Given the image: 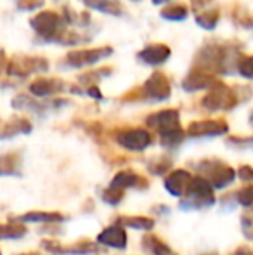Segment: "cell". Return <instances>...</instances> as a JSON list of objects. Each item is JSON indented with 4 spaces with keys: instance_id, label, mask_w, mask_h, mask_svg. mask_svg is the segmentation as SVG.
<instances>
[{
    "instance_id": "8992f818",
    "label": "cell",
    "mask_w": 253,
    "mask_h": 255,
    "mask_svg": "<svg viewBox=\"0 0 253 255\" xmlns=\"http://www.w3.org/2000/svg\"><path fill=\"white\" fill-rule=\"evenodd\" d=\"M227 124L222 120H203V122H192L187 128V134L192 137H215L227 132Z\"/></svg>"
},
{
    "instance_id": "d6a6232c",
    "label": "cell",
    "mask_w": 253,
    "mask_h": 255,
    "mask_svg": "<svg viewBox=\"0 0 253 255\" xmlns=\"http://www.w3.org/2000/svg\"><path fill=\"white\" fill-rule=\"evenodd\" d=\"M0 255H2V254H0Z\"/></svg>"
},
{
    "instance_id": "7a4b0ae2",
    "label": "cell",
    "mask_w": 253,
    "mask_h": 255,
    "mask_svg": "<svg viewBox=\"0 0 253 255\" xmlns=\"http://www.w3.org/2000/svg\"><path fill=\"white\" fill-rule=\"evenodd\" d=\"M213 203H215L213 186L201 175H194L186 195L182 196L180 208H184V210H203V208H210Z\"/></svg>"
},
{
    "instance_id": "7c38bea8",
    "label": "cell",
    "mask_w": 253,
    "mask_h": 255,
    "mask_svg": "<svg viewBox=\"0 0 253 255\" xmlns=\"http://www.w3.org/2000/svg\"><path fill=\"white\" fill-rule=\"evenodd\" d=\"M111 51L109 49H102V51H78V52H73L68 56V61L75 66H82V64H90V63H95L99 61L102 56L109 54Z\"/></svg>"
},
{
    "instance_id": "83f0119b",
    "label": "cell",
    "mask_w": 253,
    "mask_h": 255,
    "mask_svg": "<svg viewBox=\"0 0 253 255\" xmlns=\"http://www.w3.org/2000/svg\"><path fill=\"white\" fill-rule=\"evenodd\" d=\"M241 73L245 75V77H253V57H250V59H247L243 64H241Z\"/></svg>"
},
{
    "instance_id": "7402d4cb",
    "label": "cell",
    "mask_w": 253,
    "mask_h": 255,
    "mask_svg": "<svg viewBox=\"0 0 253 255\" xmlns=\"http://www.w3.org/2000/svg\"><path fill=\"white\" fill-rule=\"evenodd\" d=\"M123 196H125V191L118 188H113V186H109V188L102 193V200L109 205H118L123 200Z\"/></svg>"
},
{
    "instance_id": "ac0fdd59",
    "label": "cell",
    "mask_w": 253,
    "mask_h": 255,
    "mask_svg": "<svg viewBox=\"0 0 253 255\" xmlns=\"http://www.w3.org/2000/svg\"><path fill=\"white\" fill-rule=\"evenodd\" d=\"M59 89L58 82H52V80H38L35 82L33 85L30 87V91L33 92L35 96H49L52 92H56Z\"/></svg>"
},
{
    "instance_id": "30bf717a",
    "label": "cell",
    "mask_w": 253,
    "mask_h": 255,
    "mask_svg": "<svg viewBox=\"0 0 253 255\" xmlns=\"http://www.w3.org/2000/svg\"><path fill=\"white\" fill-rule=\"evenodd\" d=\"M113 188H118V189H123L125 191L127 188H137V186H141V188H146L148 186V181H146L144 177H141V175L134 174V172L130 170H122L118 172V174L113 177L111 184Z\"/></svg>"
},
{
    "instance_id": "8fae6325",
    "label": "cell",
    "mask_w": 253,
    "mask_h": 255,
    "mask_svg": "<svg viewBox=\"0 0 253 255\" xmlns=\"http://www.w3.org/2000/svg\"><path fill=\"white\" fill-rule=\"evenodd\" d=\"M146 92L153 99H167L170 94V85L162 73H155L146 84Z\"/></svg>"
},
{
    "instance_id": "6da1fadb",
    "label": "cell",
    "mask_w": 253,
    "mask_h": 255,
    "mask_svg": "<svg viewBox=\"0 0 253 255\" xmlns=\"http://www.w3.org/2000/svg\"><path fill=\"white\" fill-rule=\"evenodd\" d=\"M148 125L155 127L162 134L163 146H177L180 144L184 134L180 130V122H179V111L175 110H167L155 113L148 118Z\"/></svg>"
},
{
    "instance_id": "484cf974",
    "label": "cell",
    "mask_w": 253,
    "mask_h": 255,
    "mask_svg": "<svg viewBox=\"0 0 253 255\" xmlns=\"http://www.w3.org/2000/svg\"><path fill=\"white\" fill-rule=\"evenodd\" d=\"M229 146H234V148H241V149H253V137H247V139L231 137L229 139Z\"/></svg>"
},
{
    "instance_id": "9c48e42d",
    "label": "cell",
    "mask_w": 253,
    "mask_h": 255,
    "mask_svg": "<svg viewBox=\"0 0 253 255\" xmlns=\"http://www.w3.org/2000/svg\"><path fill=\"white\" fill-rule=\"evenodd\" d=\"M33 28L44 37H51L56 33V30L59 28V19L54 12H40L38 16H35L31 19Z\"/></svg>"
},
{
    "instance_id": "4dcf8cb0",
    "label": "cell",
    "mask_w": 253,
    "mask_h": 255,
    "mask_svg": "<svg viewBox=\"0 0 253 255\" xmlns=\"http://www.w3.org/2000/svg\"><path fill=\"white\" fill-rule=\"evenodd\" d=\"M160 2H163V0H155V3H160Z\"/></svg>"
},
{
    "instance_id": "4316f807",
    "label": "cell",
    "mask_w": 253,
    "mask_h": 255,
    "mask_svg": "<svg viewBox=\"0 0 253 255\" xmlns=\"http://www.w3.org/2000/svg\"><path fill=\"white\" fill-rule=\"evenodd\" d=\"M215 19H217V14H208V16H199L198 17V23L201 24V26H208V28H212L213 24H215Z\"/></svg>"
},
{
    "instance_id": "f1b7e54d",
    "label": "cell",
    "mask_w": 253,
    "mask_h": 255,
    "mask_svg": "<svg viewBox=\"0 0 253 255\" xmlns=\"http://www.w3.org/2000/svg\"><path fill=\"white\" fill-rule=\"evenodd\" d=\"M227 255H253V250L250 249V247H247V245H241V247H238L236 250H233V252L227 254Z\"/></svg>"
},
{
    "instance_id": "44dd1931",
    "label": "cell",
    "mask_w": 253,
    "mask_h": 255,
    "mask_svg": "<svg viewBox=\"0 0 253 255\" xmlns=\"http://www.w3.org/2000/svg\"><path fill=\"white\" fill-rule=\"evenodd\" d=\"M241 231H243L245 238L252 240L253 242V207L247 208V210L241 214Z\"/></svg>"
},
{
    "instance_id": "277c9868",
    "label": "cell",
    "mask_w": 253,
    "mask_h": 255,
    "mask_svg": "<svg viewBox=\"0 0 253 255\" xmlns=\"http://www.w3.org/2000/svg\"><path fill=\"white\" fill-rule=\"evenodd\" d=\"M116 141L120 146L130 151H144L151 144V134L144 128H128L116 135Z\"/></svg>"
},
{
    "instance_id": "2e32d148",
    "label": "cell",
    "mask_w": 253,
    "mask_h": 255,
    "mask_svg": "<svg viewBox=\"0 0 253 255\" xmlns=\"http://www.w3.org/2000/svg\"><path fill=\"white\" fill-rule=\"evenodd\" d=\"M26 235V226L17 224H0V240H19Z\"/></svg>"
},
{
    "instance_id": "d6986e66",
    "label": "cell",
    "mask_w": 253,
    "mask_h": 255,
    "mask_svg": "<svg viewBox=\"0 0 253 255\" xmlns=\"http://www.w3.org/2000/svg\"><path fill=\"white\" fill-rule=\"evenodd\" d=\"M19 168V160L14 154H3L0 158V175H12Z\"/></svg>"
},
{
    "instance_id": "3957f363",
    "label": "cell",
    "mask_w": 253,
    "mask_h": 255,
    "mask_svg": "<svg viewBox=\"0 0 253 255\" xmlns=\"http://www.w3.org/2000/svg\"><path fill=\"white\" fill-rule=\"evenodd\" d=\"M198 172L213 186V189H224L236 181V170L220 160H203L198 165Z\"/></svg>"
},
{
    "instance_id": "5b68a950",
    "label": "cell",
    "mask_w": 253,
    "mask_h": 255,
    "mask_svg": "<svg viewBox=\"0 0 253 255\" xmlns=\"http://www.w3.org/2000/svg\"><path fill=\"white\" fill-rule=\"evenodd\" d=\"M191 181H192V174L189 170H186V168H177V170H172L165 177V189L172 196L182 198V196L186 195L187 188H189Z\"/></svg>"
},
{
    "instance_id": "4fadbf2b",
    "label": "cell",
    "mask_w": 253,
    "mask_h": 255,
    "mask_svg": "<svg viewBox=\"0 0 253 255\" xmlns=\"http://www.w3.org/2000/svg\"><path fill=\"white\" fill-rule=\"evenodd\" d=\"M19 221L23 222H44V224H54V222H63L64 215L59 212H28L21 215Z\"/></svg>"
},
{
    "instance_id": "ffe728a7",
    "label": "cell",
    "mask_w": 253,
    "mask_h": 255,
    "mask_svg": "<svg viewBox=\"0 0 253 255\" xmlns=\"http://www.w3.org/2000/svg\"><path fill=\"white\" fill-rule=\"evenodd\" d=\"M234 196H236L238 205H241V207H245V208H252L253 207V184H247V186H243V188H240L234 193Z\"/></svg>"
},
{
    "instance_id": "1f68e13d",
    "label": "cell",
    "mask_w": 253,
    "mask_h": 255,
    "mask_svg": "<svg viewBox=\"0 0 253 255\" xmlns=\"http://www.w3.org/2000/svg\"><path fill=\"white\" fill-rule=\"evenodd\" d=\"M203 255H215V254H203Z\"/></svg>"
},
{
    "instance_id": "52a82bcc",
    "label": "cell",
    "mask_w": 253,
    "mask_h": 255,
    "mask_svg": "<svg viewBox=\"0 0 253 255\" xmlns=\"http://www.w3.org/2000/svg\"><path fill=\"white\" fill-rule=\"evenodd\" d=\"M127 231L122 224H111L106 229H102L97 236V242L101 245H106L109 249L123 250L127 249Z\"/></svg>"
},
{
    "instance_id": "e0dca14e",
    "label": "cell",
    "mask_w": 253,
    "mask_h": 255,
    "mask_svg": "<svg viewBox=\"0 0 253 255\" xmlns=\"http://www.w3.org/2000/svg\"><path fill=\"white\" fill-rule=\"evenodd\" d=\"M122 226L123 228H132V229H141V231H149V229H153V226H155V221L149 217H135V215H132V217H123L122 219Z\"/></svg>"
},
{
    "instance_id": "d4e9b609",
    "label": "cell",
    "mask_w": 253,
    "mask_h": 255,
    "mask_svg": "<svg viewBox=\"0 0 253 255\" xmlns=\"http://www.w3.org/2000/svg\"><path fill=\"white\" fill-rule=\"evenodd\" d=\"M238 177L241 179V182L253 184V167H250V165H241L238 168Z\"/></svg>"
},
{
    "instance_id": "f546056e",
    "label": "cell",
    "mask_w": 253,
    "mask_h": 255,
    "mask_svg": "<svg viewBox=\"0 0 253 255\" xmlns=\"http://www.w3.org/2000/svg\"><path fill=\"white\" fill-rule=\"evenodd\" d=\"M21 255H40V254H31L30 252V254H21Z\"/></svg>"
},
{
    "instance_id": "9a60e30c",
    "label": "cell",
    "mask_w": 253,
    "mask_h": 255,
    "mask_svg": "<svg viewBox=\"0 0 253 255\" xmlns=\"http://www.w3.org/2000/svg\"><path fill=\"white\" fill-rule=\"evenodd\" d=\"M169 47H165V45H151V47L144 49V51L141 52V59H144L148 64H160L163 63V61L169 57Z\"/></svg>"
},
{
    "instance_id": "cb8c5ba5",
    "label": "cell",
    "mask_w": 253,
    "mask_h": 255,
    "mask_svg": "<svg viewBox=\"0 0 253 255\" xmlns=\"http://www.w3.org/2000/svg\"><path fill=\"white\" fill-rule=\"evenodd\" d=\"M170 165H172V161H170V160L160 158L158 163H155V161H153V163L149 165V172H153V174H165V172L170 168Z\"/></svg>"
},
{
    "instance_id": "603a6c76",
    "label": "cell",
    "mask_w": 253,
    "mask_h": 255,
    "mask_svg": "<svg viewBox=\"0 0 253 255\" xmlns=\"http://www.w3.org/2000/svg\"><path fill=\"white\" fill-rule=\"evenodd\" d=\"M186 9L184 7H170V9H165L163 10V17H167V19H184L186 17Z\"/></svg>"
},
{
    "instance_id": "5bb4252c",
    "label": "cell",
    "mask_w": 253,
    "mask_h": 255,
    "mask_svg": "<svg viewBox=\"0 0 253 255\" xmlns=\"http://www.w3.org/2000/svg\"><path fill=\"white\" fill-rule=\"evenodd\" d=\"M142 249L153 255H173V252L170 250V247L167 243H163L158 236H151V235L142 238Z\"/></svg>"
},
{
    "instance_id": "ba28073f",
    "label": "cell",
    "mask_w": 253,
    "mask_h": 255,
    "mask_svg": "<svg viewBox=\"0 0 253 255\" xmlns=\"http://www.w3.org/2000/svg\"><path fill=\"white\" fill-rule=\"evenodd\" d=\"M203 106L210 111L215 110H229L234 106V96L227 91L226 87H219L213 92H210L205 99H203Z\"/></svg>"
}]
</instances>
